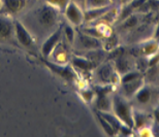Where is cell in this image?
<instances>
[{
	"instance_id": "obj_1",
	"label": "cell",
	"mask_w": 159,
	"mask_h": 137,
	"mask_svg": "<svg viewBox=\"0 0 159 137\" xmlns=\"http://www.w3.org/2000/svg\"><path fill=\"white\" fill-rule=\"evenodd\" d=\"M113 113L121 121V123L128 126L129 128H133V117H132V108L127 102L126 98L122 95L116 94L113 95Z\"/></svg>"
},
{
	"instance_id": "obj_2",
	"label": "cell",
	"mask_w": 159,
	"mask_h": 137,
	"mask_svg": "<svg viewBox=\"0 0 159 137\" xmlns=\"http://www.w3.org/2000/svg\"><path fill=\"white\" fill-rule=\"evenodd\" d=\"M60 12L61 11H59L54 6L46 3V4L40 6L36 11L35 12L36 22L39 23L40 27L44 28V29L54 28L58 24Z\"/></svg>"
},
{
	"instance_id": "obj_3",
	"label": "cell",
	"mask_w": 159,
	"mask_h": 137,
	"mask_svg": "<svg viewBox=\"0 0 159 137\" xmlns=\"http://www.w3.org/2000/svg\"><path fill=\"white\" fill-rule=\"evenodd\" d=\"M120 74L116 71L113 63L104 62L96 69V77L100 85L114 86L120 82Z\"/></svg>"
},
{
	"instance_id": "obj_4",
	"label": "cell",
	"mask_w": 159,
	"mask_h": 137,
	"mask_svg": "<svg viewBox=\"0 0 159 137\" xmlns=\"http://www.w3.org/2000/svg\"><path fill=\"white\" fill-rule=\"evenodd\" d=\"M63 15L67 23L75 28H80L85 24L84 11L75 0H70L63 11Z\"/></svg>"
},
{
	"instance_id": "obj_5",
	"label": "cell",
	"mask_w": 159,
	"mask_h": 137,
	"mask_svg": "<svg viewBox=\"0 0 159 137\" xmlns=\"http://www.w3.org/2000/svg\"><path fill=\"white\" fill-rule=\"evenodd\" d=\"M40 61H43V64L53 73H55L56 75H58L61 78L65 79L66 82H74L75 79L77 78V74H75V69L71 67V65L69 66L68 64H65V65L58 64V63L50 61V60L47 58H41Z\"/></svg>"
},
{
	"instance_id": "obj_6",
	"label": "cell",
	"mask_w": 159,
	"mask_h": 137,
	"mask_svg": "<svg viewBox=\"0 0 159 137\" xmlns=\"http://www.w3.org/2000/svg\"><path fill=\"white\" fill-rule=\"evenodd\" d=\"M74 44L77 46L79 50H84L87 51V52L95 50H102V39L83 33L81 31L77 32Z\"/></svg>"
},
{
	"instance_id": "obj_7",
	"label": "cell",
	"mask_w": 159,
	"mask_h": 137,
	"mask_svg": "<svg viewBox=\"0 0 159 137\" xmlns=\"http://www.w3.org/2000/svg\"><path fill=\"white\" fill-rule=\"evenodd\" d=\"M62 37H63L62 26H59L43 40V44H41L40 53H41L43 58H47V59L50 58L51 55L53 54V52L55 51V49L60 43Z\"/></svg>"
},
{
	"instance_id": "obj_8",
	"label": "cell",
	"mask_w": 159,
	"mask_h": 137,
	"mask_svg": "<svg viewBox=\"0 0 159 137\" xmlns=\"http://www.w3.org/2000/svg\"><path fill=\"white\" fill-rule=\"evenodd\" d=\"M14 36L20 46L30 49L34 46V38L24 23L20 20H14Z\"/></svg>"
},
{
	"instance_id": "obj_9",
	"label": "cell",
	"mask_w": 159,
	"mask_h": 137,
	"mask_svg": "<svg viewBox=\"0 0 159 137\" xmlns=\"http://www.w3.org/2000/svg\"><path fill=\"white\" fill-rule=\"evenodd\" d=\"M14 36V20L8 15H0V41Z\"/></svg>"
},
{
	"instance_id": "obj_10",
	"label": "cell",
	"mask_w": 159,
	"mask_h": 137,
	"mask_svg": "<svg viewBox=\"0 0 159 137\" xmlns=\"http://www.w3.org/2000/svg\"><path fill=\"white\" fill-rule=\"evenodd\" d=\"M2 2L1 11L5 15H11L23 11L28 0H2Z\"/></svg>"
},
{
	"instance_id": "obj_11",
	"label": "cell",
	"mask_w": 159,
	"mask_h": 137,
	"mask_svg": "<svg viewBox=\"0 0 159 137\" xmlns=\"http://www.w3.org/2000/svg\"><path fill=\"white\" fill-rule=\"evenodd\" d=\"M69 62L75 70H81V71H89V70H92L94 67H96V65L90 59L81 55L71 56Z\"/></svg>"
},
{
	"instance_id": "obj_12",
	"label": "cell",
	"mask_w": 159,
	"mask_h": 137,
	"mask_svg": "<svg viewBox=\"0 0 159 137\" xmlns=\"http://www.w3.org/2000/svg\"><path fill=\"white\" fill-rule=\"evenodd\" d=\"M121 89H122V96L127 98L132 97L133 95H135V93L138 92L139 89L142 88V86L144 85V81H143V77L135 78L131 82H124V84H121Z\"/></svg>"
},
{
	"instance_id": "obj_13",
	"label": "cell",
	"mask_w": 159,
	"mask_h": 137,
	"mask_svg": "<svg viewBox=\"0 0 159 137\" xmlns=\"http://www.w3.org/2000/svg\"><path fill=\"white\" fill-rule=\"evenodd\" d=\"M51 57H53V59H54L53 62L58 63V64H62V65L67 64V63L69 62V60H70V57H69V55H68L67 50L63 49V47L60 46V43L55 49V51L53 52L52 55H51Z\"/></svg>"
},
{
	"instance_id": "obj_14",
	"label": "cell",
	"mask_w": 159,
	"mask_h": 137,
	"mask_svg": "<svg viewBox=\"0 0 159 137\" xmlns=\"http://www.w3.org/2000/svg\"><path fill=\"white\" fill-rule=\"evenodd\" d=\"M114 62H113V65L114 67H115L116 71L119 73V74H124V73L130 71V63H129V60L126 58V57H124V54L123 55H121L119 57H117V58L113 59Z\"/></svg>"
},
{
	"instance_id": "obj_15",
	"label": "cell",
	"mask_w": 159,
	"mask_h": 137,
	"mask_svg": "<svg viewBox=\"0 0 159 137\" xmlns=\"http://www.w3.org/2000/svg\"><path fill=\"white\" fill-rule=\"evenodd\" d=\"M99 113L109 122V124L113 127V129L115 130V133L117 134V133L119 132L121 126L123 125V124L121 123V121L113 113V111H99Z\"/></svg>"
},
{
	"instance_id": "obj_16",
	"label": "cell",
	"mask_w": 159,
	"mask_h": 137,
	"mask_svg": "<svg viewBox=\"0 0 159 137\" xmlns=\"http://www.w3.org/2000/svg\"><path fill=\"white\" fill-rule=\"evenodd\" d=\"M119 44V38L117 34L111 33L110 35L104 37V39L102 40V50L106 52H110L114 49H116Z\"/></svg>"
},
{
	"instance_id": "obj_17",
	"label": "cell",
	"mask_w": 159,
	"mask_h": 137,
	"mask_svg": "<svg viewBox=\"0 0 159 137\" xmlns=\"http://www.w3.org/2000/svg\"><path fill=\"white\" fill-rule=\"evenodd\" d=\"M95 117H96L97 122L99 123V125L101 126V128H102L103 132L106 133L107 135L109 136H114L116 134L115 133V130L113 129V127L110 125L109 122L104 119V117L101 116V114L99 113V111H95Z\"/></svg>"
},
{
	"instance_id": "obj_18",
	"label": "cell",
	"mask_w": 159,
	"mask_h": 137,
	"mask_svg": "<svg viewBox=\"0 0 159 137\" xmlns=\"http://www.w3.org/2000/svg\"><path fill=\"white\" fill-rule=\"evenodd\" d=\"M62 30H63V36L65 37L66 41H67L69 44H74L75 35H77V31L75 30V27L66 22L62 26Z\"/></svg>"
},
{
	"instance_id": "obj_19",
	"label": "cell",
	"mask_w": 159,
	"mask_h": 137,
	"mask_svg": "<svg viewBox=\"0 0 159 137\" xmlns=\"http://www.w3.org/2000/svg\"><path fill=\"white\" fill-rule=\"evenodd\" d=\"M85 9L107 7L113 5V0H84Z\"/></svg>"
},
{
	"instance_id": "obj_20",
	"label": "cell",
	"mask_w": 159,
	"mask_h": 137,
	"mask_svg": "<svg viewBox=\"0 0 159 137\" xmlns=\"http://www.w3.org/2000/svg\"><path fill=\"white\" fill-rule=\"evenodd\" d=\"M135 99L141 104L148 103L151 99V90L147 87H142L135 93Z\"/></svg>"
},
{
	"instance_id": "obj_21",
	"label": "cell",
	"mask_w": 159,
	"mask_h": 137,
	"mask_svg": "<svg viewBox=\"0 0 159 137\" xmlns=\"http://www.w3.org/2000/svg\"><path fill=\"white\" fill-rule=\"evenodd\" d=\"M138 17L134 14H131L129 17H127L125 20L122 21V28L123 29H132L138 25Z\"/></svg>"
},
{
	"instance_id": "obj_22",
	"label": "cell",
	"mask_w": 159,
	"mask_h": 137,
	"mask_svg": "<svg viewBox=\"0 0 159 137\" xmlns=\"http://www.w3.org/2000/svg\"><path fill=\"white\" fill-rule=\"evenodd\" d=\"M142 74L141 72L139 71H132V70H130V71L124 73L122 74V76L120 77V84H124V82H131L133 79L135 78H139L141 77Z\"/></svg>"
},
{
	"instance_id": "obj_23",
	"label": "cell",
	"mask_w": 159,
	"mask_h": 137,
	"mask_svg": "<svg viewBox=\"0 0 159 137\" xmlns=\"http://www.w3.org/2000/svg\"><path fill=\"white\" fill-rule=\"evenodd\" d=\"M80 95H81L82 99L85 101L86 103H90L91 101H93L95 99V91L91 90V89H82L81 92H80Z\"/></svg>"
},
{
	"instance_id": "obj_24",
	"label": "cell",
	"mask_w": 159,
	"mask_h": 137,
	"mask_svg": "<svg viewBox=\"0 0 159 137\" xmlns=\"http://www.w3.org/2000/svg\"><path fill=\"white\" fill-rule=\"evenodd\" d=\"M44 1H46V3H48V4L52 5L55 8H57L59 11L63 12L64 8L66 7V5L68 4V2L70 1V0H44Z\"/></svg>"
},
{
	"instance_id": "obj_25",
	"label": "cell",
	"mask_w": 159,
	"mask_h": 137,
	"mask_svg": "<svg viewBox=\"0 0 159 137\" xmlns=\"http://www.w3.org/2000/svg\"><path fill=\"white\" fill-rule=\"evenodd\" d=\"M132 117H133V124L136 128H141L144 126L146 122V117L142 113H139L138 111H132Z\"/></svg>"
},
{
	"instance_id": "obj_26",
	"label": "cell",
	"mask_w": 159,
	"mask_h": 137,
	"mask_svg": "<svg viewBox=\"0 0 159 137\" xmlns=\"http://www.w3.org/2000/svg\"><path fill=\"white\" fill-rule=\"evenodd\" d=\"M154 40L159 42V25L156 27V30H155V33H154Z\"/></svg>"
},
{
	"instance_id": "obj_27",
	"label": "cell",
	"mask_w": 159,
	"mask_h": 137,
	"mask_svg": "<svg viewBox=\"0 0 159 137\" xmlns=\"http://www.w3.org/2000/svg\"><path fill=\"white\" fill-rule=\"evenodd\" d=\"M154 117H155V120H156L157 122L159 123V108H158V109H155V111H154Z\"/></svg>"
},
{
	"instance_id": "obj_28",
	"label": "cell",
	"mask_w": 159,
	"mask_h": 137,
	"mask_svg": "<svg viewBox=\"0 0 159 137\" xmlns=\"http://www.w3.org/2000/svg\"><path fill=\"white\" fill-rule=\"evenodd\" d=\"M130 1H131V0H120V2L122 3V4H126V3H128Z\"/></svg>"
},
{
	"instance_id": "obj_29",
	"label": "cell",
	"mask_w": 159,
	"mask_h": 137,
	"mask_svg": "<svg viewBox=\"0 0 159 137\" xmlns=\"http://www.w3.org/2000/svg\"><path fill=\"white\" fill-rule=\"evenodd\" d=\"M2 0H0V11H1V8H2Z\"/></svg>"
},
{
	"instance_id": "obj_30",
	"label": "cell",
	"mask_w": 159,
	"mask_h": 137,
	"mask_svg": "<svg viewBox=\"0 0 159 137\" xmlns=\"http://www.w3.org/2000/svg\"><path fill=\"white\" fill-rule=\"evenodd\" d=\"M158 52H159V46H158Z\"/></svg>"
}]
</instances>
